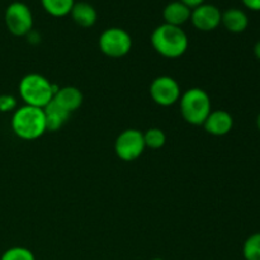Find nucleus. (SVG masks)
<instances>
[{"label":"nucleus","instance_id":"obj_1","mask_svg":"<svg viewBox=\"0 0 260 260\" xmlns=\"http://www.w3.org/2000/svg\"><path fill=\"white\" fill-rule=\"evenodd\" d=\"M151 45L160 56L165 58L182 57L189 47L188 36L182 27L164 23L151 33Z\"/></svg>","mask_w":260,"mask_h":260},{"label":"nucleus","instance_id":"obj_2","mask_svg":"<svg viewBox=\"0 0 260 260\" xmlns=\"http://www.w3.org/2000/svg\"><path fill=\"white\" fill-rule=\"evenodd\" d=\"M10 126L15 136L19 139L25 141L40 139L47 131L43 108L25 104L19 107L13 112Z\"/></svg>","mask_w":260,"mask_h":260},{"label":"nucleus","instance_id":"obj_3","mask_svg":"<svg viewBox=\"0 0 260 260\" xmlns=\"http://www.w3.org/2000/svg\"><path fill=\"white\" fill-rule=\"evenodd\" d=\"M60 88L51 83L41 74H27L22 78L18 85V91L25 106L45 108L53 99L56 91Z\"/></svg>","mask_w":260,"mask_h":260},{"label":"nucleus","instance_id":"obj_4","mask_svg":"<svg viewBox=\"0 0 260 260\" xmlns=\"http://www.w3.org/2000/svg\"><path fill=\"white\" fill-rule=\"evenodd\" d=\"M179 103L182 117L193 126H203L208 114L212 112L210 95L201 88H190L182 93Z\"/></svg>","mask_w":260,"mask_h":260},{"label":"nucleus","instance_id":"obj_5","mask_svg":"<svg viewBox=\"0 0 260 260\" xmlns=\"http://www.w3.org/2000/svg\"><path fill=\"white\" fill-rule=\"evenodd\" d=\"M102 53L112 58H121L126 56L132 48V38L123 28L112 27L103 30L98 40Z\"/></svg>","mask_w":260,"mask_h":260},{"label":"nucleus","instance_id":"obj_6","mask_svg":"<svg viewBox=\"0 0 260 260\" xmlns=\"http://www.w3.org/2000/svg\"><path fill=\"white\" fill-rule=\"evenodd\" d=\"M7 29L17 37L27 36L33 29V14L30 8L22 2H13L4 13Z\"/></svg>","mask_w":260,"mask_h":260},{"label":"nucleus","instance_id":"obj_7","mask_svg":"<svg viewBox=\"0 0 260 260\" xmlns=\"http://www.w3.org/2000/svg\"><path fill=\"white\" fill-rule=\"evenodd\" d=\"M144 134L139 129L128 128L118 135L114 142V152L123 161H135L145 150Z\"/></svg>","mask_w":260,"mask_h":260},{"label":"nucleus","instance_id":"obj_8","mask_svg":"<svg viewBox=\"0 0 260 260\" xmlns=\"http://www.w3.org/2000/svg\"><path fill=\"white\" fill-rule=\"evenodd\" d=\"M182 95L180 85L172 76H157L150 84V96L161 107H170L178 103Z\"/></svg>","mask_w":260,"mask_h":260},{"label":"nucleus","instance_id":"obj_9","mask_svg":"<svg viewBox=\"0 0 260 260\" xmlns=\"http://www.w3.org/2000/svg\"><path fill=\"white\" fill-rule=\"evenodd\" d=\"M222 12L213 4H202L192 9L190 22L193 27L202 32H211L221 25Z\"/></svg>","mask_w":260,"mask_h":260},{"label":"nucleus","instance_id":"obj_10","mask_svg":"<svg viewBox=\"0 0 260 260\" xmlns=\"http://www.w3.org/2000/svg\"><path fill=\"white\" fill-rule=\"evenodd\" d=\"M206 131L213 136H225L230 134L234 127V118L229 112L217 109L208 114L207 119L203 123Z\"/></svg>","mask_w":260,"mask_h":260},{"label":"nucleus","instance_id":"obj_11","mask_svg":"<svg viewBox=\"0 0 260 260\" xmlns=\"http://www.w3.org/2000/svg\"><path fill=\"white\" fill-rule=\"evenodd\" d=\"M190 14H192V9L179 0L167 4V7L162 10V18L165 23L175 25V27H182L188 20H190Z\"/></svg>","mask_w":260,"mask_h":260},{"label":"nucleus","instance_id":"obj_12","mask_svg":"<svg viewBox=\"0 0 260 260\" xmlns=\"http://www.w3.org/2000/svg\"><path fill=\"white\" fill-rule=\"evenodd\" d=\"M52 101H55L58 106L66 109L69 113H73L74 111L80 108V106L83 104L84 96L83 93L75 86H63V88H60L56 91Z\"/></svg>","mask_w":260,"mask_h":260},{"label":"nucleus","instance_id":"obj_13","mask_svg":"<svg viewBox=\"0 0 260 260\" xmlns=\"http://www.w3.org/2000/svg\"><path fill=\"white\" fill-rule=\"evenodd\" d=\"M43 112H45L46 129L50 132H55L62 128V126L69 121L71 114L66 109H63L62 107L58 106L55 101H51L43 108Z\"/></svg>","mask_w":260,"mask_h":260},{"label":"nucleus","instance_id":"obj_14","mask_svg":"<svg viewBox=\"0 0 260 260\" xmlns=\"http://www.w3.org/2000/svg\"><path fill=\"white\" fill-rule=\"evenodd\" d=\"M71 18L81 28L93 27L98 19V13L96 9L91 4L86 2H75L73 9L70 12Z\"/></svg>","mask_w":260,"mask_h":260},{"label":"nucleus","instance_id":"obj_15","mask_svg":"<svg viewBox=\"0 0 260 260\" xmlns=\"http://www.w3.org/2000/svg\"><path fill=\"white\" fill-rule=\"evenodd\" d=\"M221 24L231 33H243L248 28L249 18L244 10L238 9V8H230V9L222 12Z\"/></svg>","mask_w":260,"mask_h":260},{"label":"nucleus","instance_id":"obj_16","mask_svg":"<svg viewBox=\"0 0 260 260\" xmlns=\"http://www.w3.org/2000/svg\"><path fill=\"white\" fill-rule=\"evenodd\" d=\"M46 13L56 18H62L70 14L75 0H41Z\"/></svg>","mask_w":260,"mask_h":260},{"label":"nucleus","instance_id":"obj_17","mask_svg":"<svg viewBox=\"0 0 260 260\" xmlns=\"http://www.w3.org/2000/svg\"><path fill=\"white\" fill-rule=\"evenodd\" d=\"M243 256L245 260H260V233L246 239L243 245Z\"/></svg>","mask_w":260,"mask_h":260},{"label":"nucleus","instance_id":"obj_18","mask_svg":"<svg viewBox=\"0 0 260 260\" xmlns=\"http://www.w3.org/2000/svg\"><path fill=\"white\" fill-rule=\"evenodd\" d=\"M145 146L150 149H161L167 142V135L160 128H149L144 134Z\"/></svg>","mask_w":260,"mask_h":260},{"label":"nucleus","instance_id":"obj_19","mask_svg":"<svg viewBox=\"0 0 260 260\" xmlns=\"http://www.w3.org/2000/svg\"><path fill=\"white\" fill-rule=\"evenodd\" d=\"M0 260H36L32 251L24 246H13L7 249L0 256Z\"/></svg>","mask_w":260,"mask_h":260},{"label":"nucleus","instance_id":"obj_20","mask_svg":"<svg viewBox=\"0 0 260 260\" xmlns=\"http://www.w3.org/2000/svg\"><path fill=\"white\" fill-rule=\"evenodd\" d=\"M17 109V99L10 94H2L0 95V113L14 112Z\"/></svg>","mask_w":260,"mask_h":260},{"label":"nucleus","instance_id":"obj_21","mask_svg":"<svg viewBox=\"0 0 260 260\" xmlns=\"http://www.w3.org/2000/svg\"><path fill=\"white\" fill-rule=\"evenodd\" d=\"M241 2L248 9L253 12H260V0H241Z\"/></svg>","mask_w":260,"mask_h":260},{"label":"nucleus","instance_id":"obj_22","mask_svg":"<svg viewBox=\"0 0 260 260\" xmlns=\"http://www.w3.org/2000/svg\"><path fill=\"white\" fill-rule=\"evenodd\" d=\"M179 2H182L183 4H185L187 7H189L190 9H194V8L200 7V5L205 4L206 0H179Z\"/></svg>","mask_w":260,"mask_h":260},{"label":"nucleus","instance_id":"obj_23","mask_svg":"<svg viewBox=\"0 0 260 260\" xmlns=\"http://www.w3.org/2000/svg\"><path fill=\"white\" fill-rule=\"evenodd\" d=\"M27 38L28 41H29L30 43H38L40 42V35H38L37 32H35V30H30L29 33L27 35Z\"/></svg>","mask_w":260,"mask_h":260},{"label":"nucleus","instance_id":"obj_24","mask_svg":"<svg viewBox=\"0 0 260 260\" xmlns=\"http://www.w3.org/2000/svg\"><path fill=\"white\" fill-rule=\"evenodd\" d=\"M254 55L256 56L258 60H260V40L255 43V46H254Z\"/></svg>","mask_w":260,"mask_h":260},{"label":"nucleus","instance_id":"obj_25","mask_svg":"<svg viewBox=\"0 0 260 260\" xmlns=\"http://www.w3.org/2000/svg\"><path fill=\"white\" fill-rule=\"evenodd\" d=\"M256 126H258V128L260 131V113L258 114V118H256Z\"/></svg>","mask_w":260,"mask_h":260},{"label":"nucleus","instance_id":"obj_26","mask_svg":"<svg viewBox=\"0 0 260 260\" xmlns=\"http://www.w3.org/2000/svg\"><path fill=\"white\" fill-rule=\"evenodd\" d=\"M151 260H164V259H161V258H154V259H151Z\"/></svg>","mask_w":260,"mask_h":260}]
</instances>
